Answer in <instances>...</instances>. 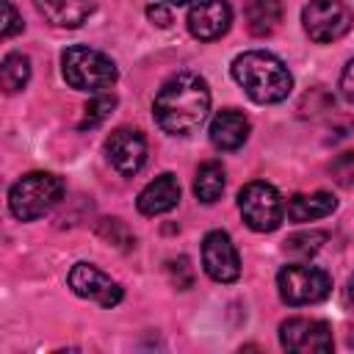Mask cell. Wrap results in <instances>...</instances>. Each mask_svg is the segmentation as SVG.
<instances>
[{"label":"cell","instance_id":"6da1fadb","mask_svg":"<svg viewBox=\"0 0 354 354\" xmlns=\"http://www.w3.org/2000/svg\"><path fill=\"white\" fill-rule=\"evenodd\" d=\"M210 111V88L207 80L196 72L171 75L152 102V116L158 127L169 136H188L196 130Z\"/></svg>","mask_w":354,"mask_h":354},{"label":"cell","instance_id":"7a4b0ae2","mask_svg":"<svg viewBox=\"0 0 354 354\" xmlns=\"http://www.w3.org/2000/svg\"><path fill=\"white\" fill-rule=\"evenodd\" d=\"M232 77L246 91V97L260 105L282 102L293 88V75L288 66L266 50H249L238 55L232 61Z\"/></svg>","mask_w":354,"mask_h":354},{"label":"cell","instance_id":"3957f363","mask_svg":"<svg viewBox=\"0 0 354 354\" xmlns=\"http://www.w3.org/2000/svg\"><path fill=\"white\" fill-rule=\"evenodd\" d=\"M61 75L72 88L100 94L102 88H111L116 83L119 72H116V64L105 53L75 44V47H66L61 55Z\"/></svg>","mask_w":354,"mask_h":354},{"label":"cell","instance_id":"277c9868","mask_svg":"<svg viewBox=\"0 0 354 354\" xmlns=\"http://www.w3.org/2000/svg\"><path fill=\"white\" fill-rule=\"evenodd\" d=\"M64 194L61 177L50 171H30L19 177L8 191V207L19 221H33L50 213Z\"/></svg>","mask_w":354,"mask_h":354},{"label":"cell","instance_id":"5b68a950","mask_svg":"<svg viewBox=\"0 0 354 354\" xmlns=\"http://www.w3.org/2000/svg\"><path fill=\"white\" fill-rule=\"evenodd\" d=\"M277 288L285 304L290 307H304V304H318L329 296L332 279L326 271L310 263H290L277 274Z\"/></svg>","mask_w":354,"mask_h":354},{"label":"cell","instance_id":"8992f818","mask_svg":"<svg viewBox=\"0 0 354 354\" xmlns=\"http://www.w3.org/2000/svg\"><path fill=\"white\" fill-rule=\"evenodd\" d=\"M238 207H241V216H243L246 227L254 230V232L277 230L282 224V216H285V207H282V199H279L277 188L263 183V180L246 183L241 188Z\"/></svg>","mask_w":354,"mask_h":354},{"label":"cell","instance_id":"52a82bcc","mask_svg":"<svg viewBox=\"0 0 354 354\" xmlns=\"http://www.w3.org/2000/svg\"><path fill=\"white\" fill-rule=\"evenodd\" d=\"M351 22H354V11L343 0H310L301 11L304 33L318 44L337 41L340 36L348 33Z\"/></svg>","mask_w":354,"mask_h":354},{"label":"cell","instance_id":"ba28073f","mask_svg":"<svg viewBox=\"0 0 354 354\" xmlns=\"http://www.w3.org/2000/svg\"><path fill=\"white\" fill-rule=\"evenodd\" d=\"M279 343L296 354H326L332 351V326L315 318H288L279 326Z\"/></svg>","mask_w":354,"mask_h":354},{"label":"cell","instance_id":"9c48e42d","mask_svg":"<svg viewBox=\"0 0 354 354\" xmlns=\"http://www.w3.org/2000/svg\"><path fill=\"white\" fill-rule=\"evenodd\" d=\"M66 282H69V288H72L77 296L91 299V301H97L100 307H116V304L122 301V296H124L122 285H119L116 279H111L105 271H100L97 266H91V263H77V266H72Z\"/></svg>","mask_w":354,"mask_h":354},{"label":"cell","instance_id":"30bf717a","mask_svg":"<svg viewBox=\"0 0 354 354\" xmlns=\"http://www.w3.org/2000/svg\"><path fill=\"white\" fill-rule=\"evenodd\" d=\"M202 266L216 282H235L241 277V257L227 232L213 230L202 241Z\"/></svg>","mask_w":354,"mask_h":354},{"label":"cell","instance_id":"8fae6325","mask_svg":"<svg viewBox=\"0 0 354 354\" xmlns=\"http://www.w3.org/2000/svg\"><path fill=\"white\" fill-rule=\"evenodd\" d=\"M105 155L111 160V166L124 174L133 177L136 171H141V166L147 163V138L141 136V130L136 127H119L108 136L105 141Z\"/></svg>","mask_w":354,"mask_h":354},{"label":"cell","instance_id":"7c38bea8","mask_svg":"<svg viewBox=\"0 0 354 354\" xmlns=\"http://www.w3.org/2000/svg\"><path fill=\"white\" fill-rule=\"evenodd\" d=\"M188 30L199 41L221 39L232 25V8L227 0H196L188 11Z\"/></svg>","mask_w":354,"mask_h":354},{"label":"cell","instance_id":"4fadbf2b","mask_svg":"<svg viewBox=\"0 0 354 354\" xmlns=\"http://www.w3.org/2000/svg\"><path fill=\"white\" fill-rule=\"evenodd\" d=\"M207 133H210V144L216 149L232 152V149L246 144V138H249V119L241 111H235V108H224V111H218L213 116Z\"/></svg>","mask_w":354,"mask_h":354},{"label":"cell","instance_id":"5bb4252c","mask_svg":"<svg viewBox=\"0 0 354 354\" xmlns=\"http://www.w3.org/2000/svg\"><path fill=\"white\" fill-rule=\"evenodd\" d=\"M177 202H180V183L171 171H163L152 183H147L136 199V205L144 216H160V213L171 210Z\"/></svg>","mask_w":354,"mask_h":354},{"label":"cell","instance_id":"9a60e30c","mask_svg":"<svg viewBox=\"0 0 354 354\" xmlns=\"http://www.w3.org/2000/svg\"><path fill=\"white\" fill-rule=\"evenodd\" d=\"M39 14L55 28H80L91 14V0H33Z\"/></svg>","mask_w":354,"mask_h":354},{"label":"cell","instance_id":"2e32d148","mask_svg":"<svg viewBox=\"0 0 354 354\" xmlns=\"http://www.w3.org/2000/svg\"><path fill=\"white\" fill-rule=\"evenodd\" d=\"M337 207V199L326 191H315V194H296L290 196L288 202V218L296 221V224H304V221H318L329 213H335Z\"/></svg>","mask_w":354,"mask_h":354},{"label":"cell","instance_id":"e0dca14e","mask_svg":"<svg viewBox=\"0 0 354 354\" xmlns=\"http://www.w3.org/2000/svg\"><path fill=\"white\" fill-rule=\"evenodd\" d=\"M224 185H227V174H224V166L216 163V160H207L196 169V177H194V194L199 202L205 205H213L221 194H224Z\"/></svg>","mask_w":354,"mask_h":354},{"label":"cell","instance_id":"ac0fdd59","mask_svg":"<svg viewBox=\"0 0 354 354\" xmlns=\"http://www.w3.org/2000/svg\"><path fill=\"white\" fill-rule=\"evenodd\" d=\"M282 17V3L279 0H249L246 8V19H249V30L254 36H266L277 28Z\"/></svg>","mask_w":354,"mask_h":354},{"label":"cell","instance_id":"d6986e66","mask_svg":"<svg viewBox=\"0 0 354 354\" xmlns=\"http://www.w3.org/2000/svg\"><path fill=\"white\" fill-rule=\"evenodd\" d=\"M30 80V58L22 53H8L0 64V83L8 94H17Z\"/></svg>","mask_w":354,"mask_h":354},{"label":"cell","instance_id":"ffe728a7","mask_svg":"<svg viewBox=\"0 0 354 354\" xmlns=\"http://www.w3.org/2000/svg\"><path fill=\"white\" fill-rule=\"evenodd\" d=\"M116 108V97L113 94H94V100L86 105V113H83V119H80V130H91V127H97V124H102L108 116H111V111Z\"/></svg>","mask_w":354,"mask_h":354},{"label":"cell","instance_id":"44dd1931","mask_svg":"<svg viewBox=\"0 0 354 354\" xmlns=\"http://www.w3.org/2000/svg\"><path fill=\"white\" fill-rule=\"evenodd\" d=\"M326 241V232H318V230H310V232H299V235H290L285 241V252L296 254V257H313Z\"/></svg>","mask_w":354,"mask_h":354},{"label":"cell","instance_id":"7402d4cb","mask_svg":"<svg viewBox=\"0 0 354 354\" xmlns=\"http://www.w3.org/2000/svg\"><path fill=\"white\" fill-rule=\"evenodd\" d=\"M329 171H332V177H335L337 185H354V152L337 155V158L332 160Z\"/></svg>","mask_w":354,"mask_h":354},{"label":"cell","instance_id":"603a6c76","mask_svg":"<svg viewBox=\"0 0 354 354\" xmlns=\"http://www.w3.org/2000/svg\"><path fill=\"white\" fill-rule=\"evenodd\" d=\"M19 30H22V17L17 14V8H14L11 0H3V28H0L3 39H11Z\"/></svg>","mask_w":354,"mask_h":354},{"label":"cell","instance_id":"cb8c5ba5","mask_svg":"<svg viewBox=\"0 0 354 354\" xmlns=\"http://www.w3.org/2000/svg\"><path fill=\"white\" fill-rule=\"evenodd\" d=\"M340 94L348 100V102H354V58L343 66V72H340Z\"/></svg>","mask_w":354,"mask_h":354},{"label":"cell","instance_id":"d4e9b609","mask_svg":"<svg viewBox=\"0 0 354 354\" xmlns=\"http://www.w3.org/2000/svg\"><path fill=\"white\" fill-rule=\"evenodd\" d=\"M147 17H149L155 25H160V28H169V25H171V11H169L163 3H152V6H147Z\"/></svg>","mask_w":354,"mask_h":354},{"label":"cell","instance_id":"484cf974","mask_svg":"<svg viewBox=\"0 0 354 354\" xmlns=\"http://www.w3.org/2000/svg\"><path fill=\"white\" fill-rule=\"evenodd\" d=\"M346 301L354 307V274L348 277V285H346Z\"/></svg>","mask_w":354,"mask_h":354},{"label":"cell","instance_id":"4316f807","mask_svg":"<svg viewBox=\"0 0 354 354\" xmlns=\"http://www.w3.org/2000/svg\"><path fill=\"white\" fill-rule=\"evenodd\" d=\"M166 3H171V6H183V3H196V0H166Z\"/></svg>","mask_w":354,"mask_h":354}]
</instances>
